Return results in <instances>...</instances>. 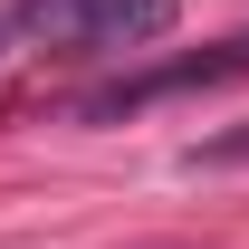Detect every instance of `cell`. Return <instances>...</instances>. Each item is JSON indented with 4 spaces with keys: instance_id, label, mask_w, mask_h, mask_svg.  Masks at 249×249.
<instances>
[{
    "instance_id": "3",
    "label": "cell",
    "mask_w": 249,
    "mask_h": 249,
    "mask_svg": "<svg viewBox=\"0 0 249 249\" xmlns=\"http://www.w3.org/2000/svg\"><path fill=\"white\" fill-rule=\"evenodd\" d=\"M10 48H19V38H10V19H0V58H10Z\"/></svg>"
},
{
    "instance_id": "1",
    "label": "cell",
    "mask_w": 249,
    "mask_h": 249,
    "mask_svg": "<svg viewBox=\"0 0 249 249\" xmlns=\"http://www.w3.org/2000/svg\"><path fill=\"white\" fill-rule=\"evenodd\" d=\"M0 19L19 48H48V58H124L173 38L182 0H10Z\"/></svg>"
},
{
    "instance_id": "2",
    "label": "cell",
    "mask_w": 249,
    "mask_h": 249,
    "mask_svg": "<svg viewBox=\"0 0 249 249\" xmlns=\"http://www.w3.org/2000/svg\"><path fill=\"white\" fill-rule=\"evenodd\" d=\"M240 77H249V29H240V38H220V48H192V58H163V67H134V77H115V87L77 96L67 115H77V124H124V115H144V106H163V96H201V87H240Z\"/></svg>"
}]
</instances>
